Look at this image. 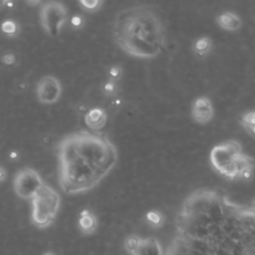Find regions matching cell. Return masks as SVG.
Segmentation results:
<instances>
[{
	"label": "cell",
	"mask_w": 255,
	"mask_h": 255,
	"mask_svg": "<svg viewBox=\"0 0 255 255\" xmlns=\"http://www.w3.org/2000/svg\"><path fill=\"white\" fill-rule=\"evenodd\" d=\"M98 226V220L96 215L88 208L83 209L80 212L78 219V227L83 234L89 235L96 231Z\"/></svg>",
	"instance_id": "12"
},
{
	"label": "cell",
	"mask_w": 255,
	"mask_h": 255,
	"mask_svg": "<svg viewBox=\"0 0 255 255\" xmlns=\"http://www.w3.org/2000/svg\"><path fill=\"white\" fill-rule=\"evenodd\" d=\"M2 6H5L6 8H13L15 6V3L12 1H2Z\"/></svg>",
	"instance_id": "22"
},
{
	"label": "cell",
	"mask_w": 255,
	"mask_h": 255,
	"mask_svg": "<svg viewBox=\"0 0 255 255\" xmlns=\"http://www.w3.org/2000/svg\"><path fill=\"white\" fill-rule=\"evenodd\" d=\"M216 23L221 29L229 32L238 31L243 25L240 16L231 11H225L218 14L216 16Z\"/></svg>",
	"instance_id": "11"
},
{
	"label": "cell",
	"mask_w": 255,
	"mask_h": 255,
	"mask_svg": "<svg viewBox=\"0 0 255 255\" xmlns=\"http://www.w3.org/2000/svg\"><path fill=\"white\" fill-rule=\"evenodd\" d=\"M0 31L8 38H15L20 34V24L14 19H5L0 24Z\"/></svg>",
	"instance_id": "14"
},
{
	"label": "cell",
	"mask_w": 255,
	"mask_h": 255,
	"mask_svg": "<svg viewBox=\"0 0 255 255\" xmlns=\"http://www.w3.org/2000/svg\"><path fill=\"white\" fill-rule=\"evenodd\" d=\"M1 6H2V3H1V2H0V7H1Z\"/></svg>",
	"instance_id": "27"
},
{
	"label": "cell",
	"mask_w": 255,
	"mask_h": 255,
	"mask_svg": "<svg viewBox=\"0 0 255 255\" xmlns=\"http://www.w3.org/2000/svg\"><path fill=\"white\" fill-rule=\"evenodd\" d=\"M169 255H255V207L200 187L183 200Z\"/></svg>",
	"instance_id": "1"
},
{
	"label": "cell",
	"mask_w": 255,
	"mask_h": 255,
	"mask_svg": "<svg viewBox=\"0 0 255 255\" xmlns=\"http://www.w3.org/2000/svg\"><path fill=\"white\" fill-rule=\"evenodd\" d=\"M43 184L41 175L31 167L19 169L13 178V190L21 199L31 200Z\"/></svg>",
	"instance_id": "7"
},
{
	"label": "cell",
	"mask_w": 255,
	"mask_h": 255,
	"mask_svg": "<svg viewBox=\"0 0 255 255\" xmlns=\"http://www.w3.org/2000/svg\"><path fill=\"white\" fill-rule=\"evenodd\" d=\"M212 168L229 180H249L253 176L255 160L243 152L241 143L236 139H227L215 144L209 152Z\"/></svg>",
	"instance_id": "4"
},
{
	"label": "cell",
	"mask_w": 255,
	"mask_h": 255,
	"mask_svg": "<svg viewBox=\"0 0 255 255\" xmlns=\"http://www.w3.org/2000/svg\"><path fill=\"white\" fill-rule=\"evenodd\" d=\"M146 219L153 225H158L162 222V215L156 210H150L146 214Z\"/></svg>",
	"instance_id": "20"
},
{
	"label": "cell",
	"mask_w": 255,
	"mask_h": 255,
	"mask_svg": "<svg viewBox=\"0 0 255 255\" xmlns=\"http://www.w3.org/2000/svg\"><path fill=\"white\" fill-rule=\"evenodd\" d=\"M85 23H86V19L80 13L74 14L70 19V26L74 30H81L85 26Z\"/></svg>",
	"instance_id": "18"
},
{
	"label": "cell",
	"mask_w": 255,
	"mask_h": 255,
	"mask_svg": "<svg viewBox=\"0 0 255 255\" xmlns=\"http://www.w3.org/2000/svg\"><path fill=\"white\" fill-rule=\"evenodd\" d=\"M115 44L138 60L157 58L166 46V28L161 15L149 5H134L119 11L113 21Z\"/></svg>",
	"instance_id": "3"
},
{
	"label": "cell",
	"mask_w": 255,
	"mask_h": 255,
	"mask_svg": "<svg viewBox=\"0 0 255 255\" xmlns=\"http://www.w3.org/2000/svg\"><path fill=\"white\" fill-rule=\"evenodd\" d=\"M84 122L89 130L100 131L108 123V114L102 107H93L85 114Z\"/></svg>",
	"instance_id": "10"
},
{
	"label": "cell",
	"mask_w": 255,
	"mask_h": 255,
	"mask_svg": "<svg viewBox=\"0 0 255 255\" xmlns=\"http://www.w3.org/2000/svg\"><path fill=\"white\" fill-rule=\"evenodd\" d=\"M62 84L58 78L52 75L43 76L36 85V97L43 105H54L62 96Z\"/></svg>",
	"instance_id": "8"
},
{
	"label": "cell",
	"mask_w": 255,
	"mask_h": 255,
	"mask_svg": "<svg viewBox=\"0 0 255 255\" xmlns=\"http://www.w3.org/2000/svg\"><path fill=\"white\" fill-rule=\"evenodd\" d=\"M101 91H102L103 95L108 98L116 97L120 92L119 83L107 79L105 82H103V84L101 86Z\"/></svg>",
	"instance_id": "15"
},
{
	"label": "cell",
	"mask_w": 255,
	"mask_h": 255,
	"mask_svg": "<svg viewBox=\"0 0 255 255\" xmlns=\"http://www.w3.org/2000/svg\"><path fill=\"white\" fill-rule=\"evenodd\" d=\"M123 75H124V70L120 65H112L107 70L108 80H111L117 83H119V81L123 78Z\"/></svg>",
	"instance_id": "17"
},
{
	"label": "cell",
	"mask_w": 255,
	"mask_h": 255,
	"mask_svg": "<svg viewBox=\"0 0 255 255\" xmlns=\"http://www.w3.org/2000/svg\"><path fill=\"white\" fill-rule=\"evenodd\" d=\"M39 19L44 31L51 37H57L68 19L67 7L59 1H48L42 4Z\"/></svg>",
	"instance_id": "6"
},
{
	"label": "cell",
	"mask_w": 255,
	"mask_h": 255,
	"mask_svg": "<svg viewBox=\"0 0 255 255\" xmlns=\"http://www.w3.org/2000/svg\"><path fill=\"white\" fill-rule=\"evenodd\" d=\"M17 151H11L10 152V154H9V156H10V158H12V159H16L17 158Z\"/></svg>",
	"instance_id": "23"
},
{
	"label": "cell",
	"mask_w": 255,
	"mask_h": 255,
	"mask_svg": "<svg viewBox=\"0 0 255 255\" xmlns=\"http://www.w3.org/2000/svg\"><path fill=\"white\" fill-rule=\"evenodd\" d=\"M6 177H7V171H6V169H5L3 166L0 165V182L4 181V180L6 179Z\"/></svg>",
	"instance_id": "21"
},
{
	"label": "cell",
	"mask_w": 255,
	"mask_h": 255,
	"mask_svg": "<svg viewBox=\"0 0 255 255\" xmlns=\"http://www.w3.org/2000/svg\"><path fill=\"white\" fill-rule=\"evenodd\" d=\"M212 48V40L207 36H201L194 40L192 50L198 57H204L209 54Z\"/></svg>",
	"instance_id": "13"
},
{
	"label": "cell",
	"mask_w": 255,
	"mask_h": 255,
	"mask_svg": "<svg viewBox=\"0 0 255 255\" xmlns=\"http://www.w3.org/2000/svg\"><path fill=\"white\" fill-rule=\"evenodd\" d=\"M252 205H253V206H254V207H255V199H254V200H253V202H252Z\"/></svg>",
	"instance_id": "26"
},
{
	"label": "cell",
	"mask_w": 255,
	"mask_h": 255,
	"mask_svg": "<svg viewBox=\"0 0 255 255\" xmlns=\"http://www.w3.org/2000/svg\"><path fill=\"white\" fill-rule=\"evenodd\" d=\"M28 4H30V5H32V6H34V5H37V4H41V1H29V2H27Z\"/></svg>",
	"instance_id": "24"
},
{
	"label": "cell",
	"mask_w": 255,
	"mask_h": 255,
	"mask_svg": "<svg viewBox=\"0 0 255 255\" xmlns=\"http://www.w3.org/2000/svg\"><path fill=\"white\" fill-rule=\"evenodd\" d=\"M60 204V194L53 187L44 183L31 199L32 223L41 229L49 227L56 219Z\"/></svg>",
	"instance_id": "5"
},
{
	"label": "cell",
	"mask_w": 255,
	"mask_h": 255,
	"mask_svg": "<svg viewBox=\"0 0 255 255\" xmlns=\"http://www.w3.org/2000/svg\"><path fill=\"white\" fill-rule=\"evenodd\" d=\"M79 6L82 10L88 13H94L99 11L104 5V1L102 0H80L78 2Z\"/></svg>",
	"instance_id": "16"
},
{
	"label": "cell",
	"mask_w": 255,
	"mask_h": 255,
	"mask_svg": "<svg viewBox=\"0 0 255 255\" xmlns=\"http://www.w3.org/2000/svg\"><path fill=\"white\" fill-rule=\"evenodd\" d=\"M58 180L68 195L98 186L119 160L116 144L103 132L80 129L64 135L57 145Z\"/></svg>",
	"instance_id": "2"
},
{
	"label": "cell",
	"mask_w": 255,
	"mask_h": 255,
	"mask_svg": "<svg viewBox=\"0 0 255 255\" xmlns=\"http://www.w3.org/2000/svg\"><path fill=\"white\" fill-rule=\"evenodd\" d=\"M214 109L211 100L207 96H198L191 106V118L199 125H206L212 121Z\"/></svg>",
	"instance_id": "9"
},
{
	"label": "cell",
	"mask_w": 255,
	"mask_h": 255,
	"mask_svg": "<svg viewBox=\"0 0 255 255\" xmlns=\"http://www.w3.org/2000/svg\"><path fill=\"white\" fill-rule=\"evenodd\" d=\"M0 61L5 66H13L17 63V55L12 51H6L0 56Z\"/></svg>",
	"instance_id": "19"
},
{
	"label": "cell",
	"mask_w": 255,
	"mask_h": 255,
	"mask_svg": "<svg viewBox=\"0 0 255 255\" xmlns=\"http://www.w3.org/2000/svg\"><path fill=\"white\" fill-rule=\"evenodd\" d=\"M43 255H55L53 252H51V251H48V252H45Z\"/></svg>",
	"instance_id": "25"
}]
</instances>
